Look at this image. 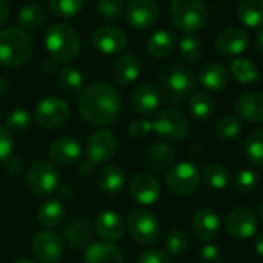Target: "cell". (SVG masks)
I'll return each instance as SVG.
<instances>
[{"instance_id":"836d02e7","label":"cell","mask_w":263,"mask_h":263,"mask_svg":"<svg viewBox=\"0 0 263 263\" xmlns=\"http://www.w3.org/2000/svg\"><path fill=\"white\" fill-rule=\"evenodd\" d=\"M245 155L254 167L263 169V128H257L248 135L245 141Z\"/></svg>"},{"instance_id":"9c48e42d","label":"cell","mask_w":263,"mask_h":263,"mask_svg":"<svg viewBox=\"0 0 263 263\" xmlns=\"http://www.w3.org/2000/svg\"><path fill=\"white\" fill-rule=\"evenodd\" d=\"M155 134L166 141H180L189 134V119L177 108L161 110L152 121Z\"/></svg>"},{"instance_id":"1f68e13d","label":"cell","mask_w":263,"mask_h":263,"mask_svg":"<svg viewBox=\"0 0 263 263\" xmlns=\"http://www.w3.org/2000/svg\"><path fill=\"white\" fill-rule=\"evenodd\" d=\"M206 186L212 191H223L228 187L229 181H231V177H229V172L228 169L217 163V161H212L209 163L204 169H203V174H201Z\"/></svg>"},{"instance_id":"91938a15","label":"cell","mask_w":263,"mask_h":263,"mask_svg":"<svg viewBox=\"0 0 263 263\" xmlns=\"http://www.w3.org/2000/svg\"><path fill=\"white\" fill-rule=\"evenodd\" d=\"M249 263H254V261H249Z\"/></svg>"},{"instance_id":"f546056e","label":"cell","mask_w":263,"mask_h":263,"mask_svg":"<svg viewBox=\"0 0 263 263\" xmlns=\"http://www.w3.org/2000/svg\"><path fill=\"white\" fill-rule=\"evenodd\" d=\"M237 17L248 28L263 27V0H240Z\"/></svg>"},{"instance_id":"db71d44e","label":"cell","mask_w":263,"mask_h":263,"mask_svg":"<svg viewBox=\"0 0 263 263\" xmlns=\"http://www.w3.org/2000/svg\"><path fill=\"white\" fill-rule=\"evenodd\" d=\"M254 44H255V50L263 56V30H261V31H258V33L255 34V41H254Z\"/></svg>"},{"instance_id":"74e56055","label":"cell","mask_w":263,"mask_h":263,"mask_svg":"<svg viewBox=\"0 0 263 263\" xmlns=\"http://www.w3.org/2000/svg\"><path fill=\"white\" fill-rule=\"evenodd\" d=\"M215 134L223 141H232L240 137L241 134V121L235 115L223 116L215 127Z\"/></svg>"},{"instance_id":"ee69618b","label":"cell","mask_w":263,"mask_h":263,"mask_svg":"<svg viewBox=\"0 0 263 263\" xmlns=\"http://www.w3.org/2000/svg\"><path fill=\"white\" fill-rule=\"evenodd\" d=\"M98 13L105 21H116L124 13L122 0H98Z\"/></svg>"},{"instance_id":"60d3db41","label":"cell","mask_w":263,"mask_h":263,"mask_svg":"<svg viewBox=\"0 0 263 263\" xmlns=\"http://www.w3.org/2000/svg\"><path fill=\"white\" fill-rule=\"evenodd\" d=\"M33 118L31 113L25 108H13L5 116V125L11 132H25L31 127Z\"/></svg>"},{"instance_id":"e575fe53","label":"cell","mask_w":263,"mask_h":263,"mask_svg":"<svg viewBox=\"0 0 263 263\" xmlns=\"http://www.w3.org/2000/svg\"><path fill=\"white\" fill-rule=\"evenodd\" d=\"M231 74L240 84H254L260 81V73L255 64L245 58H235L231 62Z\"/></svg>"},{"instance_id":"7bdbcfd3","label":"cell","mask_w":263,"mask_h":263,"mask_svg":"<svg viewBox=\"0 0 263 263\" xmlns=\"http://www.w3.org/2000/svg\"><path fill=\"white\" fill-rule=\"evenodd\" d=\"M203 42L195 36H186L180 44V56L187 62H197L203 56Z\"/></svg>"},{"instance_id":"11a10c76","label":"cell","mask_w":263,"mask_h":263,"mask_svg":"<svg viewBox=\"0 0 263 263\" xmlns=\"http://www.w3.org/2000/svg\"><path fill=\"white\" fill-rule=\"evenodd\" d=\"M255 252L260 257H263V234H260L255 240Z\"/></svg>"},{"instance_id":"cb8c5ba5","label":"cell","mask_w":263,"mask_h":263,"mask_svg":"<svg viewBox=\"0 0 263 263\" xmlns=\"http://www.w3.org/2000/svg\"><path fill=\"white\" fill-rule=\"evenodd\" d=\"M85 263H124L121 249L108 241H96L87 246L84 254Z\"/></svg>"},{"instance_id":"b9f144b4","label":"cell","mask_w":263,"mask_h":263,"mask_svg":"<svg viewBox=\"0 0 263 263\" xmlns=\"http://www.w3.org/2000/svg\"><path fill=\"white\" fill-rule=\"evenodd\" d=\"M257 184H258V175L251 169H241L232 178V187L238 194H249L257 187Z\"/></svg>"},{"instance_id":"f907efd6","label":"cell","mask_w":263,"mask_h":263,"mask_svg":"<svg viewBox=\"0 0 263 263\" xmlns=\"http://www.w3.org/2000/svg\"><path fill=\"white\" fill-rule=\"evenodd\" d=\"M10 17V4L7 0H0V27L5 25Z\"/></svg>"},{"instance_id":"8d00e7d4","label":"cell","mask_w":263,"mask_h":263,"mask_svg":"<svg viewBox=\"0 0 263 263\" xmlns=\"http://www.w3.org/2000/svg\"><path fill=\"white\" fill-rule=\"evenodd\" d=\"M189 245H191L189 235L183 229H172L164 237V249H166L164 252L174 257L183 255L187 251Z\"/></svg>"},{"instance_id":"603a6c76","label":"cell","mask_w":263,"mask_h":263,"mask_svg":"<svg viewBox=\"0 0 263 263\" xmlns=\"http://www.w3.org/2000/svg\"><path fill=\"white\" fill-rule=\"evenodd\" d=\"M141 74V61L138 56L127 53L116 59L113 65V79L118 85H128Z\"/></svg>"},{"instance_id":"c3c4849f","label":"cell","mask_w":263,"mask_h":263,"mask_svg":"<svg viewBox=\"0 0 263 263\" xmlns=\"http://www.w3.org/2000/svg\"><path fill=\"white\" fill-rule=\"evenodd\" d=\"M137 263H172V260L161 249H147L138 257Z\"/></svg>"},{"instance_id":"d590c367","label":"cell","mask_w":263,"mask_h":263,"mask_svg":"<svg viewBox=\"0 0 263 263\" xmlns=\"http://www.w3.org/2000/svg\"><path fill=\"white\" fill-rule=\"evenodd\" d=\"M58 82L61 90L68 95H76L84 90V76L81 74L79 70L73 67H64L59 71Z\"/></svg>"},{"instance_id":"d4e9b609","label":"cell","mask_w":263,"mask_h":263,"mask_svg":"<svg viewBox=\"0 0 263 263\" xmlns=\"http://www.w3.org/2000/svg\"><path fill=\"white\" fill-rule=\"evenodd\" d=\"M229 71L220 62H208L200 71V84L208 91H221L228 87Z\"/></svg>"},{"instance_id":"484cf974","label":"cell","mask_w":263,"mask_h":263,"mask_svg":"<svg viewBox=\"0 0 263 263\" xmlns=\"http://www.w3.org/2000/svg\"><path fill=\"white\" fill-rule=\"evenodd\" d=\"M98 186L107 195H118L125 189V174L116 164H105L98 172Z\"/></svg>"},{"instance_id":"7dc6e473","label":"cell","mask_w":263,"mask_h":263,"mask_svg":"<svg viewBox=\"0 0 263 263\" xmlns=\"http://www.w3.org/2000/svg\"><path fill=\"white\" fill-rule=\"evenodd\" d=\"M13 151H14V140L11 137V132L0 125V161H5L8 157H11Z\"/></svg>"},{"instance_id":"30bf717a","label":"cell","mask_w":263,"mask_h":263,"mask_svg":"<svg viewBox=\"0 0 263 263\" xmlns=\"http://www.w3.org/2000/svg\"><path fill=\"white\" fill-rule=\"evenodd\" d=\"M71 115V108L67 101L59 96H48L42 99L34 110V119L39 127L45 130H54L62 127Z\"/></svg>"},{"instance_id":"277c9868","label":"cell","mask_w":263,"mask_h":263,"mask_svg":"<svg viewBox=\"0 0 263 263\" xmlns=\"http://www.w3.org/2000/svg\"><path fill=\"white\" fill-rule=\"evenodd\" d=\"M45 45L51 59L61 64L73 62L81 53V37L67 24L53 25L47 33Z\"/></svg>"},{"instance_id":"f35d334b","label":"cell","mask_w":263,"mask_h":263,"mask_svg":"<svg viewBox=\"0 0 263 263\" xmlns=\"http://www.w3.org/2000/svg\"><path fill=\"white\" fill-rule=\"evenodd\" d=\"M47 21V13L39 5H27L19 13V24L25 30H36L41 28Z\"/></svg>"},{"instance_id":"d6986e66","label":"cell","mask_w":263,"mask_h":263,"mask_svg":"<svg viewBox=\"0 0 263 263\" xmlns=\"http://www.w3.org/2000/svg\"><path fill=\"white\" fill-rule=\"evenodd\" d=\"M95 229H96V234L104 241L113 243V241H118L122 238V235L125 232V223L118 212L105 209L96 215Z\"/></svg>"},{"instance_id":"ab89813d","label":"cell","mask_w":263,"mask_h":263,"mask_svg":"<svg viewBox=\"0 0 263 263\" xmlns=\"http://www.w3.org/2000/svg\"><path fill=\"white\" fill-rule=\"evenodd\" d=\"M85 0H48V5L59 19H71L81 13Z\"/></svg>"},{"instance_id":"f5cc1de1","label":"cell","mask_w":263,"mask_h":263,"mask_svg":"<svg viewBox=\"0 0 263 263\" xmlns=\"http://www.w3.org/2000/svg\"><path fill=\"white\" fill-rule=\"evenodd\" d=\"M56 64H58V62H56V61H53V59L47 61V62L44 64V73H45V74H48V76H50V74H53V73L58 70Z\"/></svg>"},{"instance_id":"f1b7e54d","label":"cell","mask_w":263,"mask_h":263,"mask_svg":"<svg viewBox=\"0 0 263 263\" xmlns=\"http://www.w3.org/2000/svg\"><path fill=\"white\" fill-rule=\"evenodd\" d=\"M65 237L73 248H84L91 238V224L88 218L79 215L71 218L65 226Z\"/></svg>"},{"instance_id":"6da1fadb","label":"cell","mask_w":263,"mask_h":263,"mask_svg":"<svg viewBox=\"0 0 263 263\" xmlns=\"http://www.w3.org/2000/svg\"><path fill=\"white\" fill-rule=\"evenodd\" d=\"M122 101L119 91L107 82H95L78 96V111L91 125L104 127L113 124L121 113Z\"/></svg>"},{"instance_id":"6f0895ef","label":"cell","mask_w":263,"mask_h":263,"mask_svg":"<svg viewBox=\"0 0 263 263\" xmlns=\"http://www.w3.org/2000/svg\"><path fill=\"white\" fill-rule=\"evenodd\" d=\"M13 263H36L34 260H31V258H27V257H22V258H17L16 261H13Z\"/></svg>"},{"instance_id":"5b68a950","label":"cell","mask_w":263,"mask_h":263,"mask_svg":"<svg viewBox=\"0 0 263 263\" xmlns=\"http://www.w3.org/2000/svg\"><path fill=\"white\" fill-rule=\"evenodd\" d=\"M171 19L178 31L191 34L204 27L208 10L203 0H171Z\"/></svg>"},{"instance_id":"8fae6325","label":"cell","mask_w":263,"mask_h":263,"mask_svg":"<svg viewBox=\"0 0 263 263\" xmlns=\"http://www.w3.org/2000/svg\"><path fill=\"white\" fill-rule=\"evenodd\" d=\"M116 147V137L110 130H96L87 141V160L95 166H105L115 157Z\"/></svg>"},{"instance_id":"680465c9","label":"cell","mask_w":263,"mask_h":263,"mask_svg":"<svg viewBox=\"0 0 263 263\" xmlns=\"http://www.w3.org/2000/svg\"><path fill=\"white\" fill-rule=\"evenodd\" d=\"M258 215H260V220L263 221V203H261L260 208H258Z\"/></svg>"},{"instance_id":"d6a6232c","label":"cell","mask_w":263,"mask_h":263,"mask_svg":"<svg viewBox=\"0 0 263 263\" xmlns=\"http://www.w3.org/2000/svg\"><path fill=\"white\" fill-rule=\"evenodd\" d=\"M189 111L198 121L209 119L215 111V102L206 91H195L189 99Z\"/></svg>"},{"instance_id":"4dcf8cb0","label":"cell","mask_w":263,"mask_h":263,"mask_svg":"<svg viewBox=\"0 0 263 263\" xmlns=\"http://www.w3.org/2000/svg\"><path fill=\"white\" fill-rule=\"evenodd\" d=\"M175 161V151L166 143H155L147 152V166L155 172H163L169 169Z\"/></svg>"},{"instance_id":"4fadbf2b","label":"cell","mask_w":263,"mask_h":263,"mask_svg":"<svg viewBox=\"0 0 263 263\" xmlns=\"http://www.w3.org/2000/svg\"><path fill=\"white\" fill-rule=\"evenodd\" d=\"M160 8L155 0H130L125 7V19L132 28L146 30L155 25Z\"/></svg>"},{"instance_id":"83f0119b","label":"cell","mask_w":263,"mask_h":263,"mask_svg":"<svg viewBox=\"0 0 263 263\" xmlns=\"http://www.w3.org/2000/svg\"><path fill=\"white\" fill-rule=\"evenodd\" d=\"M177 47V37L174 33L167 30L155 31L147 41V51L155 59H166L169 58Z\"/></svg>"},{"instance_id":"bcb514c9","label":"cell","mask_w":263,"mask_h":263,"mask_svg":"<svg viewBox=\"0 0 263 263\" xmlns=\"http://www.w3.org/2000/svg\"><path fill=\"white\" fill-rule=\"evenodd\" d=\"M200 260H201V263H223L224 252L220 246L208 243L200 251Z\"/></svg>"},{"instance_id":"9f6ffc18","label":"cell","mask_w":263,"mask_h":263,"mask_svg":"<svg viewBox=\"0 0 263 263\" xmlns=\"http://www.w3.org/2000/svg\"><path fill=\"white\" fill-rule=\"evenodd\" d=\"M10 88V82L5 78H0V95H5Z\"/></svg>"},{"instance_id":"3957f363","label":"cell","mask_w":263,"mask_h":263,"mask_svg":"<svg viewBox=\"0 0 263 263\" xmlns=\"http://www.w3.org/2000/svg\"><path fill=\"white\" fill-rule=\"evenodd\" d=\"M34 51L33 37L19 28L0 31V64L8 68L25 65Z\"/></svg>"},{"instance_id":"ac0fdd59","label":"cell","mask_w":263,"mask_h":263,"mask_svg":"<svg viewBox=\"0 0 263 263\" xmlns=\"http://www.w3.org/2000/svg\"><path fill=\"white\" fill-rule=\"evenodd\" d=\"M248 34L243 28L228 27L221 30L215 39V48L223 56H238L248 47Z\"/></svg>"},{"instance_id":"ba28073f","label":"cell","mask_w":263,"mask_h":263,"mask_svg":"<svg viewBox=\"0 0 263 263\" xmlns=\"http://www.w3.org/2000/svg\"><path fill=\"white\" fill-rule=\"evenodd\" d=\"M201 181V174L198 167L191 161H181L172 166L164 178L166 187L169 192L178 197L194 194Z\"/></svg>"},{"instance_id":"4316f807","label":"cell","mask_w":263,"mask_h":263,"mask_svg":"<svg viewBox=\"0 0 263 263\" xmlns=\"http://www.w3.org/2000/svg\"><path fill=\"white\" fill-rule=\"evenodd\" d=\"M36 218H37L39 224L47 229L58 228L62 224V221L65 218V206L61 200H56V198L45 200L44 203L39 204Z\"/></svg>"},{"instance_id":"f6af8a7d","label":"cell","mask_w":263,"mask_h":263,"mask_svg":"<svg viewBox=\"0 0 263 263\" xmlns=\"http://www.w3.org/2000/svg\"><path fill=\"white\" fill-rule=\"evenodd\" d=\"M152 132H154L152 121H149L146 118L134 119L128 125V134L134 140H146Z\"/></svg>"},{"instance_id":"7402d4cb","label":"cell","mask_w":263,"mask_h":263,"mask_svg":"<svg viewBox=\"0 0 263 263\" xmlns=\"http://www.w3.org/2000/svg\"><path fill=\"white\" fill-rule=\"evenodd\" d=\"M161 102V96L157 90V87L149 84L138 85L134 93H132V105H134L135 111L141 116H151L154 115Z\"/></svg>"},{"instance_id":"681fc988","label":"cell","mask_w":263,"mask_h":263,"mask_svg":"<svg viewBox=\"0 0 263 263\" xmlns=\"http://www.w3.org/2000/svg\"><path fill=\"white\" fill-rule=\"evenodd\" d=\"M4 166H5V171H7L10 175H13V177L21 175V174L24 172V169H25V164H24L22 158H21V157H16V155L8 157V158L4 161Z\"/></svg>"},{"instance_id":"44dd1931","label":"cell","mask_w":263,"mask_h":263,"mask_svg":"<svg viewBox=\"0 0 263 263\" xmlns=\"http://www.w3.org/2000/svg\"><path fill=\"white\" fill-rule=\"evenodd\" d=\"M192 231L200 241H211L220 232V218L212 209H198L192 217Z\"/></svg>"},{"instance_id":"52a82bcc","label":"cell","mask_w":263,"mask_h":263,"mask_svg":"<svg viewBox=\"0 0 263 263\" xmlns=\"http://www.w3.org/2000/svg\"><path fill=\"white\" fill-rule=\"evenodd\" d=\"M25 183L31 194L37 197H47L59 189L61 178L53 163L39 160L28 167L25 175Z\"/></svg>"},{"instance_id":"8992f818","label":"cell","mask_w":263,"mask_h":263,"mask_svg":"<svg viewBox=\"0 0 263 263\" xmlns=\"http://www.w3.org/2000/svg\"><path fill=\"white\" fill-rule=\"evenodd\" d=\"M125 226H127L130 237L140 245H152L158 241L160 234H161L158 218L155 217L154 212L144 208L132 209L127 215Z\"/></svg>"},{"instance_id":"5bb4252c","label":"cell","mask_w":263,"mask_h":263,"mask_svg":"<svg viewBox=\"0 0 263 263\" xmlns=\"http://www.w3.org/2000/svg\"><path fill=\"white\" fill-rule=\"evenodd\" d=\"M257 228L258 221L255 214L246 208H235L229 211L224 217V229L234 238H251L257 232Z\"/></svg>"},{"instance_id":"816d5d0a","label":"cell","mask_w":263,"mask_h":263,"mask_svg":"<svg viewBox=\"0 0 263 263\" xmlns=\"http://www.w3.org/2000/svg\"><path fill=\"white\" fill-rule=\"evenodd\" d=\"M95 164L93 163H90L88 160H84V161H81L79 164H78V171H79V174L82 175V177H88L93 171H95Z\"/></svg>"},{"instance_id":"9a60e30c","label":"cell","mask_w":263,"mask_h":263,"mask_svg":"<svg viewBox=\"0 0 263 263\" xmlns=\"http://www.w3.org/2000/svg\"><path fill=\"white\" fill-rule=\"evenodd\" d=\"M128 191L135 201L144 206H151L155 204L161 197V183L158 178L147 172H138L132 177Z\"/></svg>"},{"instance_id":"ffe728a7","label":"cell","mask_w":263,"mask_h":263,"mask_svg":"<svg viewBox=\"0 0 263 263\" xmlns=\"http://www.w3.org/2000/svg\"><path fill=\"white\" fill-rule=\"evenodd\" d=\"M235 111L238 118L252 122L263 124V91H246L235 102Z\"/></svg>"},{"instance_id":"e0dca14e","label":"cell","mask_w":263,"mask_h":263,"mask_svg":"<svg viewBox=\"0 0 263 263\" xmlns=\"http://www.w3.org/2000/svg\"><path fill=\"white\" fill-rule=\"evenodd\" d=\"M91 42H93V47L98 51H101L102 54L110 56V54H118L125 48L127 36L121 28L105 25V27H99L93 33Z\"/></svg>"},{"instance_id":"2e32d148","label":"cell","mask_w":263,"mask_h":263,"mask_svg":"<svg viewBox=\"0 0 263 263\" xmlns=\"http://www.w3.org/2000/svg\"><path fill=\"white\" fill-rule=\"evenodd\" d=\"M48 155L53 163L59 166H74L81 161L82 157V147L78 140L73 137H61L50 143L48 146Z\"/></svg>"},{"instance_id":"7a4b0ae2","label":"cell","mask_w":263,"mask_h":263,"mask_svg":"<svg viewBox=\"0 0 263 263\" xmlns=\"http://www.w3.org/2000/svg\"><path fill=\"white\" fill-rule=\"evenodd\" d=\"M197 79L191 70L181 65L166 68L158 78V93L169 104H183L195 93Z\"/></svg>"},{"instance_id":"7c38bea8","label":"cell","mask_w":263,"mask_h":263,"mask_svg":"<svg viewBox=\"0 0 263 263\" xmlns=\"http://www.w3.org/2000/svg\"><path fill=\"white\" fill-rule=\"evenodd\" d=\"M33 252L41 263H59L65 255V243L56 232L42 231L33 238Z\"/></svg>"}]
</instances>
